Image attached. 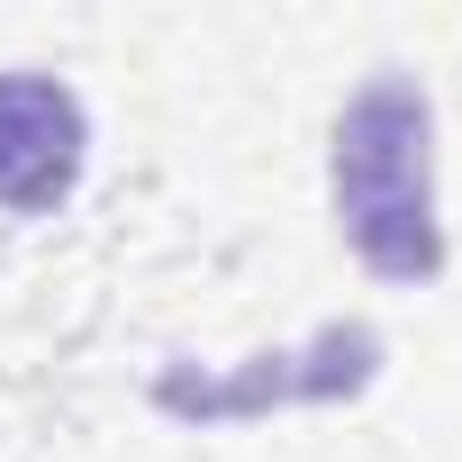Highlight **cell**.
Instances as JSON below:
<instances>
[{"instance_id": "cell-1", "label": "cell", "mask_w": 462, "mask_h": 462, "mask_svg": "<svg viewBox=\"0 0 462 462\" xmlns=\"http://www.w3.org/2000/svg\"><path fill=\"white\" fill-rule=\"evenodd\" d=\"M336 217L381 282H435V109L408 73H372L336 118Z\"/></svg>"}, {"instance_id": "cell-2", "label": "cell", "mask_w": 462, "mask_h": 462, "mask_svg": "<svg viewBox=\"0 0 462 462\" xmlns=\"http://www.w3.org/2000/svg\"><path fill=\"white\" fill-rule=\"evenodd\" d=\"M381 372V336L372 327H327L309 354H263L254 372H154V408L172 417H254V408H291V399H345Z\"/></svg>"}, {"instance_id": "cell-3", "label": "cell", "mask_w": 462, "mask_h": 462, "mask_svg": "<svg viewBox=\"0 0 462 462\" xmlns=\"http://www.w3.org/2000/svg\"><path fill=\"white\" fill-rule=\"evenodd\" d=\"M82 100L55 73H0V208H55L82 172Z\"/></svg>"}]
</instances>
